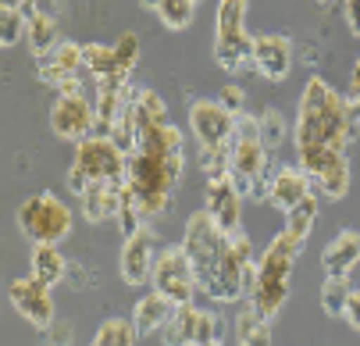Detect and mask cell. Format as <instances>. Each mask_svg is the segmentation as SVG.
<instances>
[{
	"label": "cell",
	"mask_w": 360,
	"mask_h": 346,
	"mask_svg": "<svg viewBox=\"0 0 360 346\" xmlns=\"http://www.w3.org/2000/svg\"><path fill=\"white\" fill-rule=\"evenodd\" d=\"M342 321H349V325L360 332V289H353L349 304H346V318H342Z\"/></svg>",
	"instance_id": "f35d334b"
},
{
	"label": "cell",
	"mask_w": 360,
	"mask_h": 346,
	"mask_svg": "<svg viewBox=\"0 0 360 346\" xmlns=\"http://www.w3.org/2000/svg\"><path fill=\"white\" fill-rule=\"evenodd\" d=\"M314 222H318V200H314V193H311L307 200H300V204L285 214V232H289L292 239L307 243V236H311Z\"/></svg>",
	"instance_id": "4dcf8cb0"
},
{
	"label": "cell",
	"mask_w": 360,
	"mask_h": 346,
	"mask_svg": "<svg viewBox=\"0 0 360 346\" xmlns=\"http://www.w3.org/2000/svg\"><path fill=\"white\" fill-rule=\"evenodd\" d=\"M172 314H175V304L168 300L165 293L150 289V293L139 296L136 307H132V325H136L139 335H153V332H165V325L172 321Z\"/></svg>",
	"instance_id": "44dd1931"
},
{
	"label": "cell",
	"mask_w": 360,
	"mask_h": 346,
	"mask_svg": "<svg viewBox=\"0 0 360 346\" xmlns=\"http://www.w3.org/2000/svg\"><path fill=\"white\" fill-rule=\"evenodd\" d=\"M153 261H158L153 232H150V229H143V232L129 236V239L122 243V257H118V275H122V282H125V286H132V289L146 286V282H150V275H153Z\"/></svg>",
	"instance_id": "2e32d148"
},
{
	"label": "cell",
	"mask_w": 360,
	"mask_h": 346,
	"mask_svg": "<svg viewBox=\"0 0 360 346\" xmlns=\"http://www.w3.org/2000/svg\"><path fill=\"white\" fill-rule=\"evenodd\" d=\"M122 189L125 186H89L79 200H82V218L89 225H104L118 214V204H122Z\"/></svg>",
	"instance_id": "7402d4cb"
},
{
	"label": "cell",
	"mask_w": 360,
	"mask_h": 346,
	"mask_svg": "<svg viewBox=\"0 0 360 346\" xmlns=\"http://www.w3.org/2000/svg\"><path fill=\"white\" fill-rule=\"evenodd\" d=\"M250 65L257 75H264L268 82H285L292 72V43L278 32H261L253 36V58Z\"/></svg>",
	"instance_id": "e0dca14e"
},
{
	"label": "cell",
	"mask_w": 360,
	"mask_h": 346,
	"mask_svg": "<svg viewBox=\"0 0 360 346\" xmlns=\"http://www.w3.org/2000/svg\"><path fill=\"white\" fill-rule=\"evenodd\" d=\"M43 335H46V346H72V325L68 321H61V318H54L46 328H43Z\"/></svg>",
	"instance_id": "8d00e7d4"
},
{
	"label": "cell",
	"mask_w": 360,
	"mask_h": 346,
	"mask_svg": "<svg viewBox=\"0 0 360 346\" xmlns=\"http://www.w3.org/2000/svg\"><path fill=\"white\" fill-rule=\"evenodd\" d=\"M82 72H86L82 43H72V39L58 43V51H54V54L39 58V79H43L46 86H54V89H61V86L82 79Z\"/></svg>",
	"instance_id": "d6986e66"
},
{
	"label": "cell",
	"mask_w": 360,
	"mask_h": 346,
	"mask_svg": "<svg viewBox=\"0 0 360 346\" xmlns=\"http://www.w3.org/2000/svg\"><path fill=\"white\" fill-rule=\"evenodd\" d=\"M303 250V243L292 239L285 229L264 246L261 257H257V278H253V289H250V307L261 311L268 321L285 307L289 300V278H292V264Z\"/></svg>",
	"instance_id": "277c9868"
},
{
	"label": "cell",
	"mask_w": 360,
	"mask_h": 346,
	"mask_svg": "<svg viewBox=\"0 0 360 346\" xmlns=\"http://www.w3.org/2000/svg\"><path fill=\"white\" fill-rule=\"evenodd\" d=\"M150 286L158 289V293H165L175 307L193 304V293H196L200 286H196V271H193V264H189V254L182 250V243H179V246H165V250H158Z\"/></svg>",
	"instance_id": "30bf717a"
},
{
	"label": "cell",
	"mask_w": 360,
	"mask_h": 346,
	"mask_svg": "<svg viewBox=\"0 0 360 346\" xmlns=\"http://www.w3.org/2000/svg\"><path fill=\"white\" fill-rule=\"evenodd\" d=\"M82 61H86V75H89L93 82H129V79L118 72L115 46H104V43H86V46H82Z\"/></svg>",
	"instance_id": "d4e9b609"
},
{
	"label": "cell",
	"mask_w": 360,
	"mask_h": 346,
	"mask_svg": "<svg viewBox=\"0 0 360 346\" xmlns=\"http://www.w3.org/2000/svg\"><path fill=\"white\" fill-rule=\"evenodd\" d=\"M356 264H360V232L342 229V232L325 246V250H321V268H325V275H332V278H349Z\"/></svg>",
	"instance_id": "ffe728a7"
},
{
	"label": "cell",
	"mask_w": 360,
	"mask_h": 346,
	"mask_svg": "<svg viewBox=\"0 0 360 346\" xmlns=\"http://www.w3.org/2000/svg\"><path fill=\"white\" fill-rule=\"evenodd\" d=\"M25 25H29L25 11L0 8V46H15L18 39H25Z\"/></svg>",
	"instance_id": "d6a6232c"
},
{
	"label": "cell",
	"mask_w": 360,
	"mask_h": 346,
	"mask_svg": "<svg viewBox=\"0 0 360 346\" xmlns=\"http://www.w3.org/2000/svg\"><path fill=\"white\" fill-rule=\"evenodd\" d=\"M182 250L196 271V286L218 304H236L250 296L257 278V254L243 232H221L207 211H196L186 218Z\"/></svg>",
	"instance_id": "6da1fadb"
},
{
	"label": "cell",
	"mask_w": 360,
	"mask_h": 346,
	"mask_svg": "<svg viewBox=\"0 0 360 346\" xmlns=\"http://www.w3.org/2000/svg\"><path fill=\"white\" fill-rule=\"evenodd\" d=\"M18 229L25 239L32 243H61L72 225H75V214L72 207L61 200L58 193H36V196H25V200L18 204V214H15Z\"/></svg>",
	"instance_id": "52a82bcc"
},
{
	"label": "cell",
	"mask_w": 360,
	"mask_h": 346,
	"mask_svg": "<svg viewBox=\"0 0 360 346\" xmlns=\"http://www.w3.org/2000/svg\"><path fill=\"white\" fill-rule=\"evenodd\" d=\"M232 332H236V342L239 346H271V321L261 311H253L250 304L236 314Z\"/></svg>",
	"instance_id": "484cf974"
},
{
	"label": "cell",
	"mask_w": 360,
	"mask_h": 346,
	"mask_svg": "<svg viewBox=\"0 0 360 346\" xmlns=\"http://www.w3.org/2000/svg\"><path fill=\"white\" fill-rule=\"evenodd\" d=\"M356 115L360 104L353 96H342L332 82L325 79H307L296 108V125H292V146L296 154L307 150H346L353 132H356Z\"/></svg>",
	"instance_id": "3957f363"
},
{
	"label": "cell",
	"mask_w": 360,
	"mask_h": 346,
	"mask_svg": "<svg viewBox=\"0 0 360 346\" xmlns=\"http://www.w3.org/2000/svg\"><path fill=\"white\" fill-rule=\"evenodd\" d=\"M139 4H143V8H150V11H158V4H161V0H139Z\"/></svg>",
	"instance_id": "60d3db41"
},
{
	"label": "cell",
	"mask_w": 360,
	"mask_h": 346,
	"mask_svg": "<svg viewBox=\"0 0 360 346\" xmlns=\"http://www.w3.org/2000/svg\"><path fill=\"white\" fill-rule=\"evenodd\" d=\"M158 18L165 29L172 32H186L196 18V0H161L158 4Z\"/></svg>",
	"instance_id": "f546056e"
},
{
	"label": "cell",
	"mask_w": 360,
	"mask_h": 346,
	"mask_svg": "<svg viewBox=\"0 0 360 346\" xmlns=\"http://www.w3.org/2000/svg\"><path fill=\"white\" fill-rule=\"evenodd\" d=\"M211 346H218V342H211Z\"/></svg>",
	"instance_id": "7bdbcfd3"
},
{
	"label": "cell",
	"mask_w": 360,
	"mask_h": 346,
	"mask_svg": "<svg viewBox=\"0 0 360 346\" xmlns=\"http://www.w3.org/2000/svg\"><path fill=\"white\" fill-rule=\"evenodd\" d=\"M115 222H118V229H122V236H125V239L146 229V214H143V207L136 204V196H132L129 189H122V204H118Z\"/></svg>",
	"instance_id": "1f68e13d"
},
{
	"label": "cell",
	"mask_w": 360,
	"mask_h": 346,
	"mask_svg": "<svg viewBox=\"0 0 360 346\" xmlns=\"http://www.w3.org/2000/svg\"><path fill=\"white\" fill-rule=\"evenodd\" d=\"M29 4H32V11H39V8H36V0H29Z\"/></svg>",
	"instance_id": "b9f144b4"
},
{
	"label": "cell",
	"mask_w": 360,
	"mask_h": 346,
	"mask_svg": "<svg viewBox=\"0 0 360 346\" xmlns=\"http://www.w3.org/2000/svg\"><path fill=\"white\" fill-rule=\"evenodd\" d=\"M257 122H261V139H264L268 150L282 146V139H285V122H282L278 111H264V118H257Z\"/></svg>",
	"instance_id": "e575fe53"
},
{
	"label": "cell",
	"mask_w": 360,
	"mask_h": 346,
	"mask_svg": "<svg viewBox=\"0 0 360 346\" xmlns=\"http://www.w3.org/2000/svg\"><path fill=\"white\" fill-rule=\"evenodd\" d=\"M342 18L353 36H360V0H342Z\"/></svg>",
	"instance_id": "74e56055"
},
{
	"label": "cell",
	"mask_w": 360,
	"mask_h": 346,
	"mask_svg": "<svg viewBox=\"0 0 360 346\" xmlns=\"http://www.w3.org/2000/svg\"><path fill=\"white\" fill-rule=\"evenodd\" d=\"M25 43H29V51L36 54V61L46 58V54H54L58 51V18L50 11H32L29 25H25Z\"/></svg>",
	"instance_id": "cb8c5ba5"
},
{
	"label": "cell",
	"mask_w": 360,
	"mask_h": 346,
	"mask_svg": "<svg viewBox=\"0 0 360 346\" xmlns=\"http://www.w3.org/2000/svg\"><path fill=\"white\" fill-rule=\"evenodd\" d=\"M264 196H268V204L282 214H289L300 200H307L311 196V175H307L300 165H282L268 175L264 182Z\"/></svg>",
	"instance_id": "ac0fdd59"
},
{
	"label": "cell",
	"mask_w": 360,
	"mask_h": 346,
	"mask_svg": "<svg viewBox=\"0 0 360 346\" xmlns=\"http://www.w3.org/2000/svg\"><path fill=\"white\" fill-rule=\"evenodd\" d=\"M129 115H132L136 136H139V132H146V129L168 125V104H165L153 89H136V93H132V101H129Z\"/></svg>",
	"instance_id": "603a6c76"
},
{
	"label": "cell",
	"mask_w": 360,
	"mask_h": 346,
	"mask_svg": "<svg viewBox=\"0 0 360 346\" xmlns=\"http://www.w3.org/2000/svg\"><path fill=\"white\" fill-rule=\"evenodd\" d=\"M68 271L65 254L58 250V243H36L32 246V278H39L43 286H58Z\"/></svg>",
	"instance_id": "4316f807"
},
{
	"label": "cell",
	"mask_w": 360,
	"mask_h": 346,
	"mask_svg": "<svg viewBox=\"0 0 360 346\" xmlns=\"http://www.w3.org/2000/svg\"><path fill=\"white\" fill-rule=\"evenodd\" d=\"M221 335V321L211 311H200L196 304L175 307L172 321L165 325V346H211Z\"/></svg>",
	"instance_id": "7c38bea8"
},
{
	"label": "cell",
	"mask_w": 360,
	"mask_h": 346,
	"mask_svg": "<svg viewBox=\"0 0 360 346\" xmlns=\"http://www.w3.org/2000/svg\"><path fill=\"white\" fill-rule=\"evenodd\" d=\"M136 339H139V332H136L132 318H108L96 328L89 346H136Z\"/></svg>",
	"instance_id": "83f0119b"
},
{
	"label": "cell",
	"mask_w": 360,
	"mask_h": 346,
	"mask_svg": "<svg viewBox=\"0 0 360 346\" xmlns=\"http://www.w3.org/2000/svg\"><path fill=\"white\" fill-rule=\"evenodd\" d=\"M264 172H268V146L261 139V122L243 115L236 125V139H232V182L239 186V193H264Z\"/></svg>",
	"instance_id": "ba28073f"
},
{
	"label": "cell",
	"mask_w": 360,
	"mask_h": 346,
	"mask_svg": "<svg viewBox=\"0 0 360 346\" xmlns=\"http://www.w3.org/2000/svg\"><path fill=\"white\" fill-rule=\"evenodd\" d=\"M236 125H239V118L229 115L218 101H193L189 104V132L200 146V154L229 150L236 139Z\"/></svg>",
	"instance_id": "8fae6325"
},
{
	"label": "cell",
	"mask_w": 360,
	"mask_h": 346,
	"mask_svg": "<svg viewBox=\"0 0 360 346\" xmlns=\"http://www.w3.org/2000/svg\"><path fill=\"white\" fill-rule=\"evenodd\" d=\"M349 96L360 104V58H356V65H353V75H349Z\"/></svg>",
	"instance_id": "ab89813d"
},
{
	"label": "cell",
	"mask_w": 360,
	"mask_h": 346,
	"mask_svg": "<svg viewBox=\"0 0 360 346\" xmlns=\"http://www.w3.org/2000/svg\"><path fill=\"white\" fill-rule=\"evenodd\" d=\"M296 158H300V168L321 189V196L342 200L349 193V158H346V150H307V154H296Z\"/></svg>",
	"instance_id": "4fadbf2b"
},
{
	"label": "cell",
	"mask_w": 360,
	"mask_h": 346,
	"mask_svg": "<svg viewBox=\"0 0 360 346\" xmlns=\"http://www.w3.org/2000/svg\"><path fill=\"white\" fill-rule=\"evenodd\" d=\"M8 300L11 307L36 328H46L54 321V296H50V286H43L39 278H15L8 286Z\"/></svg>",
	"instance_id": "5bb4252c"
},
{
	"label": "cell",
	"mask_w": 360,
	"mask_h": 346,
	"mask_svg": "<svg viewBox=\"0 0 360 346\" xmlns=\"http://www.w3.org/2000/svg\"><path fill=\"white\" fill-rule=\"evenodd\" d=\"M349 296H353L349 278H332V275H325V286H321V311H325L328 318H346Z\"/></svg>",
	"instance_id": "f1b7e54d"
},
{
	"label": "cell",
	"mask_w": 360,
	"mask_h": 346,
	"mask_svg": "<svg viewBox=\"0 0 360 346\" xmlns=\"http://www.w3.org/2000/svg\"><path fill=\"white\" fill-rule=\"evenodd\" d=\"M203 211H207V218L221 232H229V236L243 232V193H239V186L232 179H211L207 182V200H203Z\"/></svg>",
	"instance_id": "9a60e30c"
},
{
	"label": "cell",
	"mask_w": 360,
	"mask_h": 346,
	"mask_svg": "<svg viewBox=\"0 0 360 346\" xmlns=\"http://www.w3.org/2000/svg\"><path fill=\"white\" fill-rule=\"evenodd\" d=\"M186 172V136L182 129L158 125V129H146L136 136V146L129 154V175H125V189L136 196V204L143 207L146 222L158 218L168 200H172V189L179 186Z\"/></svg>",
	"instance_id": "7a4b0ae2"
},
{
	"label": "cell",
	"mask_w": 360,
	"mask_h": 346,
	"mask_svg": "<svg viewBox=\"0 0 360 346\" xmlns=\"http://www.w3.org/2000/svg\"><path fill=\"white\" fill-rule=\"evenodd\" d=\"M115 61H118V72L129 79L136 61H139V36L136 32H125L118 43H115Z\"/></svg>",
	"instance_id": "836d02e7"
},
{
	"label": "cell",
	"mask_w": 360,
	"mask_h": 346,
	"mask_svg": "<svg viewBox=\"0 0 360 346\" xmlns=\"http://www.w3.org/2000/svg\"><path fill=\"white\" fill-rule=\"evenodd\" d=\"M250 0H218L214 11V61L225 72H243L253 58V36L246 32Z\"/></svg>",
	"instance_id": "8992f818"
},
{
	"label": "cell",
	"mask_w": 360,
	"mask_h": 346,
	"mask_svg": "<svg viewBox=\"0 0 360 346\" xmlns=\"http://www.w3.org/2000/svg\"><path fill=\"white\" fill-rule=\"evenodd\" d=\"M129 154L111 136H89L75 143V161L68 168V189L82 196L89 186H125Z\"/></svg>",
	"instance_id": "5b68a950"
},
{
	"label": "cell",
	"mask_w": 360,
	"mask_h": 346,
	"mask_svg": "<svg viewBox=\"0 0 360 346\" xmlns=\"http://www.w3.org/2000/svg\"><path fill=\"white\" fill-rule=\"evenodd\" d=\"M218 104H221L229 115L243 118V115H246V93H243V86L225 82V86H221V93H218Z\"/></svg>",
	"instance_id": "d590c367"
},
{
	"label": "cell",
	"mask_w": 360,
	"mask_h": 346,
	"mask_svg": "<svg viewBox=\"0 0 360 346\" xmlns=\"http://www.w3.org/2000/svg\"><path fill=\"white\" fill-rule=\"evenodd\" d=\"M196 4H200V0H196Z\"/></svg>",
	"instance_id": "ee69618b"
},
{
	"label": "cell",
	"mask_w": 360,
	"mask_h": 346,
	"mask_svg": "<svg viewBox=\"0 0 360 346\" xmlns=\"http://www.w3.org/2000/svg\"><path fill=\"white\" fill-rule=\"evenodd\" d=\"M50 129H54L58 139L68 143H82L93 136L96 129V104L82 93L79 79L58 89V101L50 104Z\"/></svg>",
	"instance_id": "9c48e42d"
}]
</instances>
